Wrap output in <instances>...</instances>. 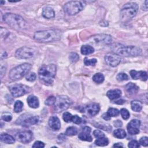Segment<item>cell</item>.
<instances>
[{
	"instance_id": "obj_15",
	"label": "cell",
	"mask_w": 148,
	"mask_h": 148,
	"mask_svg": "<svg viewBox=\"0 0 148 148\" xmlns=\"http://www.w3.org/2000/svg\"><path fill=\"white\" fill-rule=\"evenodd\" d=\"M140 121L138 119H133L130 121L127 126L128 132L130 135H136L139 132Z\"/></svg>"
},
{
	"instance_id": "obj_22",
	"label": "cell",
	"mask_w": 148,
	"mask_h": 148,
	"mask_svg": "<svg viewBox=\"0 0 148 148\" xmlns=\"http://www.w3.org/2000/svg\"><path fill=\"white\" fill-rule=\"evenodd\" d=\"M106 95L110 100H113L121 96V91L119 89L110 90L107 92Z\"/></svg>"
},
{
	"instance_id": "obj_37",
	"label": "cell",
	"mask_w": 148,
	"mask_h": 148,
	"mask_svg": "<svg viewBox=\"0 0 148 148\" xmlns=\"http://www.w3.org/2000/svg\"><path fill=\"white\" fill-rule=\"evenodd\" d=\"M56 97H55L54 96H50L46 99L45 103L47 106L53 105L56 101Z\"/></svg>"
},
{
	"instance_id": "obj_39",
	"label": "cell",
	"mask_w": 148,
	"mask_h": 148,
	"mask_svg": "<svg viewBox=\"0 0 148 148\" xmlns=\"http://www.w3.org/2000/svg\"><path fill=\"white\" fill-rule=\"evenodd\" d=\"M36 75L34 72L28 73L26 76V80L31 82H34L36 80Z\"/></svg>"
},
{
	"instance_id": "obj_2",
	"label": "cell",
	"mask_w": 148,
	"mask_h": 148,
	"mask_svg": "<svg viewBox=\"0 0 148 148\" xmlns=\"http://www.w3.org/2000/svg\"><path fill=\"white\" fill-rule=\"evenodd\" d=\"M56 74V66L54 64L42 65L38 71L40 80L46 85H51Z\"/></svg>"
},
{
	"instance_id": "obj_42",
	"label": "cell",
	"mask_w": 148,
	"mask_h": 148,
	"mask_svg": "<svg viewBox=\"0 0 148 148\" xmlns=\"http://www.w3.org/2000/svg\"><path fill=\"white\" fill-rule=\"evenodd\" d=\"M1 119L5 121H10L12 119V116L10 114L8 113H5V114H3L2 115Z\"/></svg>"
},
{
	"instance_id": "obj_1",
	"label": "cell",
	"mask_w": 148,
	"mask_h": 148,
	"mask_svg": "<svg viewBox=\"0 0 148 148\" xmlns=\"http://www.w3.org/2000/svg\"><path fill=\"white\" fill-rule=\"evenodd\" d=\"M61 36V32L58 29H47L35 32L34 39L39 42H51L60 40Z\"/></svg>"
},
{
	"instance_id": "obj_48",
	"label": "cell",
	"mask_w": 148,
	"mask_h": 148,
	"mask_svg": "<svg viewBox=\"0 0 148 148\" xmlns=\"http://www.w3.org/2000/svg\"><path fill=\"white\" fill-rule=\"evenodd\" d=\"M113 123H114V126L116 127H119L122 126V122L120 120H116L115 121H114Z\"/></svg>"
},
{
	"instance_id": "obj_18",
	"label": "cell",
	"mask_w": 148,
	"mask_h": 148,
	"mask_svg": "<svg viewBox=\"0 0 148 148\" xmlns=\"http://www.w3.org/2000/svg\"><path fill=\"white\" fill-rule=\"evenodd\" d=\"M86 110L88 114L91 116H94L99 113L100 106L99 104L97 103H92L87 105L86 107Z\"/></svg>"
},
{
	"instance_id": "obj_49",
	"label": "cell",
	"mask_w": 148,
	"mask_h": 148,
	"mask_svg": "<svg viewBox=\"0 0 148 148\" xmlns=\"http://www.w3.org/2000/svg\"><path fill=\"white\" fill-rule=\"evenodd\" d=\"M113 147H123V145L121 143H115Z\"/></svg>"
},
{
	"instance_id": "obj_14",
	"label": "cell",
	"mask_w": 148,
	"mask_h": 148,
	"mask_svg": "<svg viewBox=\"0 0 148 148\" xmlns=\"http://www.w3.org/2000/svg\"><path fill=\"white\" fill-rule=\"evenodd\" d=\"M105 61L108 65L112 67H115L120 63L121 58L116 53H109L105 55Z\"/></svg>"
},
{
	"instance_id": "obj_12",
	"label": "cell",
	"mask_w": 148,
	"mask_h": 148,
	"mask_svg": "<svg viewBox=\"0 0 148 148\" xmlns=\"http://www.w3.org/2000/svg\"><path fill=\"white\" fill-rule=\"evenodd\" d=\"M112 39L111 36L108 34H97L89 38L90 43L95 45H108L111 43Z\"/></svg>"
},
{
	"instance_id": "obj_41",
	"label": "cell",
	"mask_w": 148,
	"mask_h": 148,
	"mask_svg": "<svg viewBox=\"0 0 148 148\" xmlns=\"http://www.w3.org/2000/svg\"><path fill=\"white\" fill-rule=\"evenodd\" d=\"M93 135L96 138H99L105 136V134L101 131L98 130H94L93 132Z\"/></svg>"
},
{
	"instance_id": "obj_34",
	"label": "cell",
	"mask_w": 148,
	"mask_h": 148,
	"mask_svg": "<svg viewBox=\"0 0 148 148\" xmlns=\"http://www.w3.org/2000/svg\"><path fill=\"white\" fill-rule=\"evenodd\" d=\"M69 60L71 61V62H76L79 60V55L76 53L72 52L69 54Z\"/></svg>"
},
{
	"instance_id": "obj_27",
	"label": "cell",
	"mask_w": 148,
	"mask_h": 148,
	"mask_svg": "<svg viewBox=\"0 0 148 148\" xmlns=\"http://www.w3.org/2000/svg\"><path fill=\"white\" fill-rule=\"evenodd\" d=\"M113 136L119 139H123L126 136V132L123 129H117L113 131Z\"/></svg>"
},
{
	"instance_id": "obj_36",
	"label": "cell",
	"mask_w": 148,
	"mask_h": 148,
	"mask_svg": "<svg viewBox=\"0 0 148 148\" xmlns=\"http://www.w3.org/2000/svg\"><path fill=\"white\" fill-rule=\"evenodd\" d=\"M116 79L118 81H120V82L124 81V80H127L128 79V76L125 73H119L117 75Z\"/></svg>"
},
{
	"instance_id": "obj_29",
	"label": "cell",
	"mask_w": 148,
	"mask_h": 148,
	"mask_svg": "<svg viewBox=\"0 0 148 148\" xmlns=\"http://www.w3.org/2000/svg\"><path fill=\"white\" fill-rule=\"evenodd\" d=\"M77 134V129L74 126H71L66 128L65 135L67 136H73Z\"/></svg>"
},
{
	"instance_id": "obj_4",
	"label": "cell",
	"mask_w": 148,
	"mask_h": 148,
	"mask_svg": "<svg viewBox=\"0 0 148 148\" xmlns=\"http://www.w3.org/2000/svg\"><path fill=\"white\" fill-rule=\"evenodd\" d=\"M3 20L8 25L15 29L22 30L27 28V21L18 14L7 13L3 15Z\"/></svg>"
},
{
	"instance_id": "obj_6",
	"label": "cell",
	"mask_w": 148,
	"mask_h": 148,
	"mask_svg": "<svg viewBox=\"0 0 148 148\" xmlns=\"http://www.w3.org/2000/svg\"><path fill=\"white\" fill-rule=\"evenodd\" d=\"M31 68L32 65L28 63L20 64L14 67L10 71L9 77L12 80H18L23 77L27 73H28Z\"/></svg>"
},
{
	"instance_id": "obj_28",
	"label": "cell",
	"mask_w": 148,
	"mask_h": 148,
	"mask_svg": "<svg viewBox=\"0 0 148 148\" xmlns=\"http://www.w3.org/2000/svg\"><path fill=\"white\" fill-rule=\"evenodd\" d=\"M109 143V140L107 138L102 137L99 138H97V139L95 141V144L99 146H105L108 145Z\"/></svg>"
},
{
	"instance_id": "obj_51",
	"label": "cell",
	"mask_w": 148,
	"mask_h": 148,
	"mask_svg": "<svg viewBox=\"0 0 148 148\" xmlns=\"http://www.w3.org/2000/svg\"><path fill=\"white\" fill-rule=\"evenodd\" d=\"M5 1H0V3H1V5H3V3H5Z\"/></svg>"
},
{
	"instance_id": "obj_19",
	"label": "cell",
	"mask_w": 148,
	"mask_h": 148,
	"mask_svg": "<svg viewBox=\"0 0 148 148\" xmlns=\"http://www.w3.org/2000/svg\"><path fill=\"white\" fill-rule=\"evenodd\" d=\"M49 127L54 131L58 130L61 127V123L57 116H51L49 119Z\"/></svg>"
},
{
	"instance_id": "obj_8",
	"label": "cell",
	"mask_w": 148,
	"mask_h": 148,
	"mask_svg": "<svg viewBox=\"0 0 148 148\" xmlns=\"http://www.w3.org/2000/svg\"><path fill=\"white\" fill-rule=\"evenodd\" d=\"M84 5L79 1H72L68 2L64 5V11L69 15H75L83 9Z\"/></svg>"
},
{
	"instance_id": "obj_40",
	"label": "cell",
	"mask_w": 148,
	"mask_h": 148,
	"mask_svg": "<svg viewBox=\"0 0 148 148\" xmlns=\"http://www.w3.org/2000/svg\"><path fill=\"white\" fill-rule=\"evenodd\" d=\"M128 146L131 148H137L140 146L139 143L135 140H132L130 141L128 145Z\"/></svg>"
},
{
	"instance_id": "obj_13",
	"label": "cell",
	"mask_w": 148,
	"mask_h": 148,
	"mask_svg": "<svg viewBox=\"0 0 148 148\" xmlns=\"http://www.w3.org/2000/svg\"><path fill=\"white\" fill-rule=\"evenodd\" d=\"M16 139L23 143H28L32 140L33 134L31 131H21L16 133Z\"/></svg>"
},
{
	"instance_id": "obj_17",
	"label": "cell",
	"mask_w": 148,
	"mask_h": 148,
	"mask_svg": "<svg viewBox=\"0 0 148 148\" xmlns=\"http://www.w3.org/2000/svg\"><path fill=\"white\" fill-rule=\"evenodd\" d=\"M130 73L131 77L133 79H140L142 81H146L147 79V74L145 71H136L135 70H131Z\"/></svg>"
},
{
	"instance_id": "obj_20",
	"label": "cell",
	"mask_w": 148,
	"mask_h": 148,
	"mask_svg": "<svg viewBox=\"0 0 148 148\" xmlns=\"http://www.w3.org/2000/svg\"><path fill=\"white\" fill-rule=\"evenodd\" d=\"M42 14L43 17L50 19L51 18H53L55 16V12L53 8L51 7H45L42 9Z\"/></svg>"
},
{
	"instance_id": "obj_46",
	"label": "cell",
	"mask_w": 148,
	"mask_h": 148,
	"mask_svg": "<svg viewBox=\"0 0 148 148\" xmlns=\"http://www.w3.org/2000/svg\"><path fill=\"white\" fill-rule=\"evenodd\" d=\"M6 69V66L3 65L2 62H1V78H2L3 76L5 74Z\"/></svg>"
},
{
	"instance_id": "obj_26",
	"label": "cell",
	"mask_w": 148,
	"mask_h": 148,
	"mask_svg": "<svg viewBox=\"0 0 148 148\" xmlns=\"http://www.w3.org/2000/svg\"><path fill=\"white\" fill-rule=\"evenodd\" d=\"M94 51V49L90 45H83L81 47V53L83 55H88L92 53Z\"/></svg>"
},
{
	"instance_id": "obj_38",
	"label": "cell",
	"mask_w": 148,
	"mask_h": 148,
	"mask_svg": "<svg viewBox=\"0 0 148 148\" xmlns=\"http://www.w3.org/2000/svg\"><path fill=\"white\" fill-rule=\"evenodd\" d=\"M72 115L68 112H65L62 116V119L64 120V121L66 123L71 122L72 121Z\"/></svg>"
},
{
	"instance_id": "obj_35",
	"label": "cell",
	"mask_w": 148,
	"mask_h": 148,
	"mask_svg": "<svg viewBox=\"0 0 148 148\" xmlns=\"http://www.w3.org/2000/svg\"><path fill=\"white\" fill-rule=\"evenodd\" d=\"M97 60L95 58L92 59H88L87 58H85L84 60V64L86 66H90V65H95V64L97 63Z\"/></svg>"
},
{
	"instance_id": "obj_7",
	"label": "cell",
	"mask_w": 148,
	"mask_h": 148,
	"mask_svg": "<svg viewBox=\"0 0 148 148\" xmlns=\"http://www.w3.org/2000/svg\"><path fill=\"white\" fill-rule=\"evenodd\" d=\"M72 104V101L66 95H59L56 98L53 105L54 110L56 112L60 113L66 110Z\"/></svg>"
},
{
	"instance_id": "obj_33",
	"label": "cell",
	"mask_w": 148,
	"mask_h": 148,
	"mask_svg": "<svg viewBox=\"0 0 148 148\" xmlns=\"http://www.w3.org/2000/svg\"><path fill=\"white\" fill-rule=\"evenodd\" d=\"M120 114L121 115V117L124 120H127L130 117V114L128 110L125 108H122L120 110Z\"/></svg>"
},
{
	"instance_id": "obj_16",
	"label": "cell",
	"mask_w": 148,
	"mask_h": 148,
	"mask_svg": "<svg viewBox=\"0 0 148 148\" xmlns=\"http://www.w3.org/2000/svg\"><path fill=\"white\" fill-rule=\"evenodd\" d=\"M91 128L88 126H85L79 134V138L84 141L91 142L92 140V136H91Z\"/></svg>"
},
{
	"instance_id": "obj_23",
	"label": "cell",
	"mask_w": 148,
	"mask_h": 148,
	"mask_svg": "<svg viewBox=\"0 0 148 148\" xmlns=\"http://www.w3.org/2000/svg\"><path fill=\"white\" fill-rule=\"evenodd\" d=\"M125 89L130 94L135 95L138 92L139 87L135 84L130 82L125 85Z\"/></svg>"
},
{
	"instance_id": "obj_47",
	"label": "cell",
	"mask_w": 148,
	"mask_h": 148,
	"mask_svg": "<svg viewBox=\"0 0 148 148\" xmlns=\"http://www.w3.org/2000/svg\"><path fill=\"white\" fill-rule=\"evenodd\" d=\"M102 117L104 120H107V121L110 120V119H111V117L107 113V112L103 113V114H102Z\"/></svg>"
},
{
	"instance_id": "obj_44",
	"label": "cell",
	"mask_w": 148,
	"mask_h": 148,
	"mask_svg": "<svg viewBox=\"0 0 148 148\" xmlns=\"http://www.w3.org/2000/svg\"><path fill=\"white\" fill-rule=\"evenodd\" d=\"M82 119L79 117L77 115H74L72 116V121L73 123H74L75 124H79L82 123Z\"/></svg>"
},
{
	"instance_id": "obj_25",
	"label": "cell",
	"mask_w": 148,
	"mask_h": 148,
	"mask_svg": "<svg viewBox=\"0 0 148 148\" xmlns=\"http://www.w3.org/2000/svg\"><path fill=\"white\" fill-rule=\"evenodd\" d=\"M131 106L132 110L136 112H140L142 109V104L141 102L138 100L132 101L131 102Z\"/></svg>"
},
{
	"instance_id": "obj_32",
	"label": "cell",
	"mask_w": 148,
	"mask_h": 148,
	"mask_svg": "<svg viewBox=\"0 0 148 148\" xmlns=\"http://www.w3.org/2000/svg\"><path fill=\"white\" fill-rule=\"evenodd\" d=\"M107 113L110 117H116V116H117L119 114L120 111L117 109H116V108H110L108 110Z\"/></svg>"
},
{
	"instance_id": "obj_10",
	"label": "cell",
	"mask_w": 148,
	"mask_h": 148,
	"mask_svg": "<svg viewBox=\"0 0 148 148\" xmlns=\"http://www.w3.org/2000/svg\"><path fill=\"white\" fill-rule=\"evenodd\" d=\"M39 120V117L31 114H22L16 121V123L23 126H29L36 124Z\"/></svg>"
},
{
	"instance_id": "obj_31",
	"label": "cell",
	"mask_w": 148,
	"mask_h": 148,
	"mask_svg": "<svg viewBox=\"0 0 148 148\" xmlns=\"http://www.w3.org/2000/svg\"><path fill=\"white\" fill-rule=\"evenodd\" d=\"M23 103L21 101H17L14 105V111L16 113H19L22 111Z\"/></svg>"
},
{
	"instance_id": "obj_45",
	"label": "cell",
	"mask_w": 148,
	"mask_h": 148,
	"mask_svg": "<svg viewBox=\"0 0 148 148\" xmlns=\"http://www.w3.org/2000/svg\"><path fill=\"white\" fill-rule=\"evenodd\" d=\"M45 147V143L41 141L38 140L34 142V145H32V147H40L42 148Z\"/></svg>"
},
{
	"instance_id": "obj_11",
	"label": "cell",
	"mask_w": 148,
	"mask_h": 148,
	"mask_svg": "<svg viewBox=\"0 0 148 148\" xmlns=\"http://www.w3.org/2000/svg\"><path fill=\"white\" fill-rule=\"evenodd\" d=\"M9 90L14 97H19L30 92L31 89L27 86L21 84H15L10 86L9 87Z\"/></svg>"
},
{
	"instance_id": "obj_5",
	"label": "cell",
	"mask_w": 148,
	"mask_h": 148,
	"mask_svg": "<svg viewBox=\"0 0 148 148\" xmlns=\"http://www.w3.org/2000/svg\"><path fill=\"white\" fill-rule=\"evenodd\" d=\"M138 5L134 2H128L125 4L120 12V17L123 21H127L135 17L138 11Z\"/></svg>"
},
{
	"instance_id": "obj_3",
	"label": "cell",
	"mask_w": 148,
	"mask_h": 148,
	"mask_svg": "<svg viewBox=\"0 0 148 148\" xmlns=\"http://www.w3.org/2000/svg\"><path fill=\"white\" fill-rule=\"evenodd\" d=\"M111 49L114 53L125 57L138 56L142 54L140 48L135 46H124L120 44H114L112 45Z\"/></svg>"
},
{
	"instance_id": "obj_43",
	"label": "cell",
	"mask_w": 148,
	"mask_h": 148,
	"mask_svg": "<svg viewBox=\"0 0 148 148\" xmlns=\"http://www.w3.org/2000/svg\"><path fill=\"white\" fill-rule=\"evenodd\" d=\"M139 143L143 146H148V138L147 136L142 137L139 141Z\"/></svg>"
},
{
	"instance_id": "obj_50",
	"label": "cell",
	"mask_w": 148,
	"mask_h": 148,
	"mask_svg": "<svg viewBox=\"0 0 148 148\" xmlns=\"http://www.w3.org/2000/svg\"><path fill=\"white\" fill-rule=\"evenodd\" d=\"M124 102H125V101H124V100H123V99H120V100H118V101H116L114 103H116V104L121 105V104H123Z\"/></svg>"
},
{
	"instance_id": "obj_30",
	"label": "cell",
	"mask_w": 148,
	"mask_h": 148,
	"mask_svg": "<svg viewBox=\"0 0 148 148\" xmlns=\"http://www.w3.org/2000/svg\"><path fill=\"white\" fill-rule=\"evenodd\" d=\"M92 80L97 83H101L104 80V76L101 73H97L92 76Z\"/></svg>"
},
{
	"instance_id": "obj_21",
	"label": "cell",
	"mask_w": 148,
	"mask_h": 148,
	"mask_svg": "<svg viewBox=\"0 0 148 148\" xmlns=\"http://www.w3.org/2000/svg\"><path fill=\"white\" fill-rule=\"evenodd\" d=\"M27 101L29 106L32 108H37L39 105L38 98L35 95H29L27 98Z\"/></svg>"
},
{
	"instance_id": "obj_9",
	"label": "cell",
	"mask_w": 148,
	"mask_h": 148,
	"mask_svg": "<svg viewBox=\"0 0 148 148\" xmlns=\"http://www.w3.org/2000/svg\"><path fill=\"white\" fill-rule=\"evenodd\" d=\"M37 52V49L34 47L24 46L16 50L15 57L18 59H29L34 57Z\"/></svg>"
},
{
	"instance_id": "obj_24",
	"label": "cell",
	"mask_w": 148,
	"mask_h": 148,
	"mask_svg": "<svg viewBox=\"0 0 148 148\" xmlns=\"http://www.w3.org/2000/svg\"><path fill=\"white\" fill-rule=\"evenodd\" d=\"M0 139L1 142L6 144H12L15 141L14 138L12 136L6 133H2L1 134Z\"/></svg>"
}]
</instances>
